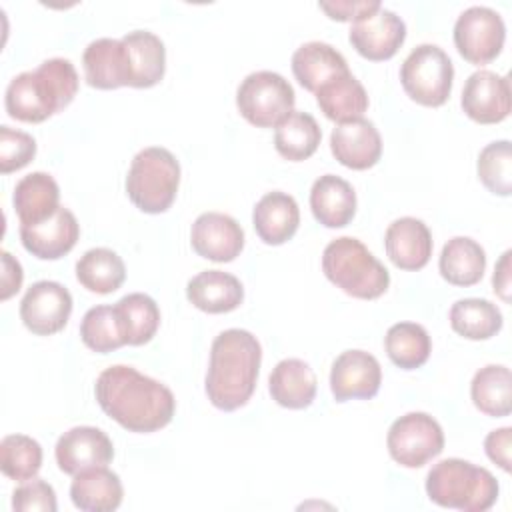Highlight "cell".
I'll list each match as a JSON object with an SVG mask.
<instances>
[{"instance_id": "9", "label": "cell", "mask_w": 512, "mask_h": 512, "mask_svg": "<svg viewBox=\"0 0 512 512\" xmlns=\"http://www.w3.org/2000/svg\"><path fill=\"white\" fill-rule=\"evenodd\" d=\"M386 446L392 460L404 468H420L444 450V432L426 412H408L388 430Z\"/></svg>"}, {"instance_id": "34", "label": "cell", "mask_w": 512, "mask_h": 512, "mask_svg": "<svg viewBox=\"0 0 512 512\" xmlns=\"http://www.w3.org/2000/svg\"><path fill=\"white\" fill-rule=\"evenodd\" d=\"M78 282L96 294H110L118 290L126 278L124 260L110 248H90L76 262Z\"/></svg>"}, {"instance_id": "11", "label": "cell", "mask_w": 512, "mask_h": 512, "mask_svg": "<svg viewBox=\"0 0 512 512\" xmlns=\"http://www.w3.org/2000/svg\"><path fill=\"white\" fill-rule=\"evenodd\" d=\"M70 314L72 294L66 286L54 280L34 282L20 302V320L38 336H52L60 332L68 324Z\"/></svg>"}, {"instance_id": "7", "label": "cell", "mask_w": 512, "mask_h": 512, "mask_svg": "<svg viewBox=\"0 0 512 512\" xmlns=\"http://www.w3.org/2000/svg\"><path fill=\"white\" fill-rule=\"evenodd\" d=\"M454 66L436 44H418L400 66L404 92L422 106H442L452 92Z\"/></svg>"}, {"instance_id": "25", "label": "cell", "mask_w": 512, "mask_h": 512, "mask_svg": "<svg viewBox=\"0 0 512 512\" xmlns=\"http://www.w3.org/2000/svg\"><path fill=\"white\" fill-rule=\"evenodd\" d=\"M124 488L120 476L106 466L78 472L70 484V498L84 512H112L122 504Z\"/></svg>"}, {"instance_id": "6", "label": "cell", "mask_w": 512, "mask_h": 512, "mask_svg": "<svg viewBox=\"0 0 512 512\" xmlns=\"http://www.w3.org/2000/svg\"><path fill=\"white\" fill-rule=\"evenodd\" d=\"M180 186V164L176 156L162 146L140 150L126 174V194L132 204L146 214L166 212Z\"/></svg>"}, {"instance_id": "18", "label": "cell", "mask_w": 512, "mask_h": 512, "mask_svg": "<svg viewBox=\"0 0 512 512\" xmlns=\"http://www.w3.org/2000/svg\"><path fill=\"white\" fill-rule=\"evenodd\" d=\"M330 150L342 166L366 170L380 160L382 138L374 122L362 116L336 124L330 134Z\"/></svg>"}, {"instance_id": "38", "label": "cell", "mask_w": 512, "mask_h": 512, "mask_svg": "<svg viewBox=\"0 0 512 512\" xmlns=\"http://www.w3.org/2000/svg\"><path fill=\"white\" fill-rule=\"evenodd\" d=\"M80 338L82 342L98 352V354H108L120 346H124V336L120 332V324L116 318L114 306H94L90 308L80 322Z\"/></svg>"}, {"instance_id": "1", "label": "cell", "mask_w": 512, "mask_h": 512, "mask_svg": "<svg viewBox=\"0 0 512 512\" xmlns=\"http://www.w3.org/2000/svg\"><path fill=\"white\" fill-rule=\"evenodd\" d=\"M94 396L106 416L138 434L164 428L176 410V398L166 384L126 364L104 368L96 378Z\"/></svg>"}, {"instance_id": "24", "label": "cell", "mask_w": 512, "mask_h": 512, "mask_svg": "<svg viewBox=\"0 0 512 512\" xmlns=\"http://www.w3.org/2000/svg\"><path fill=\"white\" fill-rule=\"evenodd\" d=\"M316 388L318 382L314 370L300 358L280 360L268 378L272 400L290 410L308 408L316 398Z\"/></svg>"}, {"instance_id": "22", "label": "cell", "mask_w": 512, "mask_h": 512, "mask_svg": "<svg viewBox=\"0 0 512 512\" xmlns=\"http://www.w3.org/2000/svg\"><path fill=\"white\" fill-rule=\"evenodd\" d=\"M186 298L192 306L208 314L236 310L244 300L242 282L222 270H202L186 284Z\"/></svg>"}, {"instance_id": "33", "label": "cell", "mask_w": 512, "mask_h": 512, "mask_svg": "<svg viewBox=\"0 0 512 512\" xmlns=\"http://www.w3.org/2000/svg\"><path fill=\"white\" fill-rule=\"evenodd\" d=\"M470 398L474 406L494 418L508 416L512 410V376L502 364L480 368L470 382Z\"/></svg>"}, {"instance_id": "5", "label": "cell", "mask_w": 512, "mask_h": 512, "mask_svg": "<svg viewBox=\"0 0 512 512\" xmlns=\"http://www.w3.org/2000/svg\"><path fill=\"white\" fill-rule=\"evenodd\" d=\"M322 272L348 296L380 298L390 286L386 266L354 236L334 238L322 252Z\"/></svg>"}, {"instance_id": "16", "label": "cell", "mask_w": 512, "mask_h": 512, "mask_svg": "<svg viewBox=\"0 0 512 512\" xmlns=\"http://www.w3.org/2000/svg\"><path fill=\"white\" fill-rule=\"evenodd\" d=\"M194 252L212 262H232L244 248V230L228 214L204 212L190 230Z\"/></svg>"}, {"instance_id": "41", "label": "cell", "mask_w": 512, "mask_h": 512, "mask_svg": "<svg viewBox=\"0 0 512 512\" xmlns=\"http://www.w3.org/2000/svg\"><path fill=\"white\" fill-rule=\"evenodd\" d=\"M12 508L16 512H56V492L46 480H26L12 492Z\"/></svg>"}, {"instance_id": "29", "label": "cell", "mask_w": 512, "mask_h": 512, "mask_svg": "<svg viewBox=\"0 0 512 512\" xmlns=\"http://www.w3.org/2000/svg\"><path fill=\"white\" fill-rule=\"evenodd\" d=\"M314 94L324 116L338 124L362 118L368 110V94L350 70L330 78Z\"/></svg>"}, {"instance_id": "31", "label": "cell", "mask_w": 512, "mask_h": 512, "mask_svg": "<svg viewBox=\"0 0 512 512\" xmlns=\"http://www.w3.org/2000/svg\"><path fill=\"white\" fill-rule=\"evenodd\" d=\"M114 310L126 344L142 346L154 338L160 326V308L152 296L144 292L126 294L114 304Z\"/></svg>"}, {"instance_id": "2", "label": "cell", "mask_w": 512, "mask_h": 512, "mask_svg": "<svg viewBox=\"0 0 512 512\" xmlns=\"http://www.w3.org/2000/svg\"><path fill=\"white\" fill-rule=\"evenodd\" d=\"M262 346L258 338L242 328L220 332L210 346V362L204 390L212 406L224 412L242 408L258 380Z\"/></svg>"}, {"instance_id": "21", "label": "cell", "mask_w": 512, "mask_h": 512, "mask_svg": "<svg viewBox=\"0 0 512 512\" xmlns=\"http://www.w3.org/2000/svg\"><path fill=\"white\" fill-rule=\"evenodd\" d=\"M252 224L264 244L280 246L296 234L300 224V208L290 194L274 190L256 202Z\"/></svg>"}, {"instance_id": "32", "label": "cell", "mask_w": 512, "mask_h": 512, "mask_svg": "<svg viewBox=\"0 0 512 512\" xmlns=\"http://www.w3.org/2000/svg\"><path fill=\"white\" fill-rule=\"evenodd\" d=\"M320 140L322 130L316 118L300 110H292L274 130L276 152L290 162H302L310 158L318 150Z\"/></svg>"}, {"instance_id": "26", "label": "cell", "mask_w": 512, "mask_h": 512, "mask_svg": "<svg viewBox=\"0 0 512 512\" xmlns=\"http://www.w3.org/2000/svg\"><path fill=\"white\" fill-rule=\"evenodd\" d=\"M344 72H348L346 58L326 42H306L292 54V74L308 92H316L324 82Z\"/></svg>"}, {"instance_id": "12", "label": "cell", "mask_w": 512, "mask_h": 512, "mask_svg": "<svg viewBox=\"0 0 512 512\" xmlns=\"http://www.w3.org/2000/svg\"><path fill=\"white\" fill-rule=\"evenodd\" d=\"M348 40L360 56L374 62L388 60L404 44L406 24L396 12L380 6L352 22Z\"/></svg>"}, {"instance_id": "43", "label": "cell", "mask_w": 512, "mask_h": 512, "mask_svg": "<svg viewBox=\"0 0 512 512\" xmlns=\"http://www.w3.org/2000/svg\"><path fill=\"white\" fill-rule=\"evenodd\" d=\"M510 448H512V428L510 426L492 430L484 438L486 456L494 464H498L504 472H510V468H512V464H510Z\"/></svg>"}, {"instance_id": "28", "label": "cell", "mask_w": 512, "mask_h": 512, "mask_svg": "<svg viewBox=\"0 0 512 512\" xmlns=\"http://www.w3.org/2000/svg\"><path fill=\"white\" fill-rule=\"evenodd\" d=\"M84 76L92 88L114 90L126 86V56L122 40L116 38H96L92 40L84 54Z\"/></svg>"}, {"instance_id": "40", "label": "cell", "mask_w": 512, "mask_h": 512, "mask_svg": "<svg viewBox=\"0 0 512 512\" xmlns=\"http://www.w3.org/2000/svg\"><path fill=\"white\" fill-rule=\"evenodd\" d=\"M36 156V140L22 130L0 126V172L10 174L24 168Z\"/></svg>"}, {"instance_id": "30", "label": "cell", "mask_w": 512, "mask_h": 512, "mask_svg": "<svg viewBox=\"0 0 512 512\" xmlns=\"http://www.w3.org/2000/svg\"><path fill=\"white\" fill-rule=\"evenodd\" d=\"M438 270L448 284L474 286L484 276L486 252L476 240L468 236H454L440 252Z\"/></svg>"}, {"instance_id": "42", "label": "cell", "mask_w": 512, "mask_h": 512, "mask_svg": "<svg viewBox=\"0 0 512 512\" xmlns=\"http://www.w3.org/2000/svg\"><path fill=\"white\" fill-rule=\"evenodd\" d=\"M320 10H324L332 20H358L360 16L374 12L382 4L376 0H334V2H320Z\"/></svg>"}, {"instance_id": "14", "label": "cell", "mask_w": 512, "mask_h": 512, "mask_svg": "<svg viewBox=\"0 0 512 512\" xmlns=\"http://www.w3.org/2000/svg\"><path fill=\"white\" fill-rule=\"evenodd\" d=\"M382 384V368L366 350H344L330 368V390L336 402L370 400Z\"/></svg>"}, {"instance_id": "19", "label": "cell", "mask_w": 512, "mask_h": 512, "mask_svg": "<svg viewBox=\"0 0 512 512\" xmlns=\"http://www.w3.org/2000/svg\"><path fill=\"white\" fill-rule=\"evenodd\" d=\"M126 56V86L150 88L166 70L164 42L150 30H132L122 38Z\"/></svg>"}, {"instance_id": "17", "label": "cell", "mask_w": 512, "mask_h": 512, "mask_svg": "<svg viewBox=\"0 0 512 512\" xmlns=\"http://www.w3.org/2000/svg\"><path fill=\"white\" fill-rule=\"evenodd\" d=\"M80 236L76 216L60 206L50 218L36 224H20L22 246L40 260H58L68 254Z\"/></svg>"}, {"instance_id": "20", "label": "cell", "mask_w": 512, "mask_h": 512, "mask_svg": "<svg viewBox=\"0 0 512 512\" xmlns=\"http://www.w3.org/2000/svg\"><path fill=\"white\" fill-rule=\"evenodd\" d=\"M384 248L396 268L420 270L432 256V234L420 218L402 216L386 228Z\"/></svg>"}, {"instance_id": "10", "label": "cell", "mask_w": 512, "mask_h": 512, "mask_svg": "<svg viewBox=\"0 0 512 512\" xmlns=\"http://www.w3.org/2000/svg\"><path fill=\"white\" fill-rule=\"evenodd\" d=\"M506 38L502 16L488 6H470L454 22V44L460 56L472 64L492 62Z\"/></svg>"}, {"instance_id": "44", "label": "cell", "mask_w": 512, "mask_h": 512, "mask_svg": "<svg viewBox=\"0 0 512 512\" xmlns=\"http://www.w3.org/2000/svg\"><path fill=\"white\" fill-rule=\"evenodd\" d=\"M2 276H0V282H2V288H0V300H8L10 296H14L20 286H22V280H24V272H22V266L20 262L6 250H2Z\"/></svg>"}, {"instance_id": "36", "label": "cell", "mask_w": 512, "mask_h": 512, "mask_svg": "<svg viewBox=\"0 0 512 512\" xmlns=\"http://www.w3.org/2000/svg\"><path fill=\"white\" fill-rule=\"evenodd\" d=\"M384 348L398 368L416 370L426 364L432 352V342L422 324L396 322L384 336Z\"/></svg>"}, {"instance_id": "37", "label": "cell", "mask_w": 512, "mask_h": 512, "mask_svg": "<svg viewBox=\"0 0 512 512\" xmlns=\"http://www.w3.org/2000/svg\"><path fill=\"white\" fill-rule=\"evenodd\" d=\"M42 466V446L26 434H8L0 442V470L16 482L36 478Z\"/></svg>"}, {"instance_id": "23", "label": "cell", "mask_w": 512, "mask_h": 512, "mask_svg": "<svg viewBox=\"0 0 512 512\" xmlns=\"http://www.w3.org/2000/svg\"><path fill=\"white\" fill-rule=\"evenodd\" d=\"M310 210L326 228H344L356 214V192L336 174H324L310 188Z\"/></svg>"}, {"instance_id": "39", "label": "cell", "mask_w": 512, "mask_h": 512, "mask_svg": "<svg viewBox=\"0 0 512 512\" xmlns=\"http://www.w3.org/2000/svg\"><path fill=\"white\" fill-rule=\"evenodd\" d=\"M478 178L498 196H510L512 192V146L510 140H494L486 144L478 154Z\"/></svg>"}, {"instance_id": "35", "label": "cell", "mask_w": 512, "mask_h": 512, "mask_svg": "<svg viewBox=\"0 0 512 512\" xmlns=\"http://www.w3.org/2000/svg\"><path fill=\"white\" fill-rule=\"evenodd\" d=\"M450 326L468 340H488L502 328V312L486 298H462L450 308Z\"/></svg>"}, {"instance_id": "8", "label": "cell", "mask_w": 512, "mask_h": 512, "mask_svg": "<svg viewBox=\"0 0 512 512\" xmlns=\"http://www.w3.org/2000/svg\"><path fill=\"white\" fill-rule=\"evenodd\" d=\"M294 102L292 84L272 70L248 74L236 90L238 112L258 128H276L294 110Z\"/></svg>"}, {"instance_id": "15", "label": "cell", "mask_w": 512, "mask_h": 512, "mask_svg": "<svg viewBox=\"0 0 512 512\" xmlns=\"http://www.w3.org/2000/svg\"><path fill=\"white\" fill-rule=\"evenodd\" d=\"M54 456L64 474L76 476L88 468L110 464L114 446L104 430L96 426H74L58 438Z\"/></svg>"}, {"instance_id": "4", "label": "cell", "mask_w": 512, "mask_h": 512, "mask_svg": "<svg viewBox=\"0 0 512 512\" xmlns=\"http://www.w3.org/2000/svg\"><path fill=\"white\" fill-rule=\"evenodd\" d=\"M498 492V480L490 470L462 458L440 460L426 476V494L442 508L484 512L494 506Z\"/></svg>"}, {"instance_id": "3", "label": "cell", "mask_w": 512, "mask_h": 512, "mask_svg": "<svg viewBox=\"0 0 512 512\" xmlns=\"http://www.w3.org/2000/svg\"><path fill=\"white\" fill-rule=\"evenodd\" d=\"M78 92V72L68 58H48L36 70L14 76L6 88L8 116L20 122H44L64 110Z\"/></svg>"}, {"instance_id": "45", "label": "cell", "mask_w": 512, "mask_h": 512, "mask_svg": "<svg viewBox=\"0 0 512 512\" xmlns=\"http://www.w3.org/2000/svg\"><path fill=\"white\" fill-rule=\"evenodd\" d=\"M510 250H506L500 260L496 262V268H494V276H492V286H494V292L504 300V302H510Z\"/></svg>"}, {"instance_id": "27", "label": "cell", "mask_w": 512, "mask_h": 512, "mask_svg": "<svg viewBox=\"0 0 512 512\" xmlns=\"http://www.w3.org/2000/svg\"><path fill=\"white\" fill-rule=\"evenodd\" d=\"M60 188L48 172H30L14 186L12 204L20 224H36L50 218L58 208Z\"/></svg>"}, {"instance_id": "13", "label": "cell", "mask_w": 512, "mask_h": 512, "mask_svg": "<svg viewBox=\"0 0 512 512\" xmlns=\"http://www.w3.org/2000/svg\"><path fill=\"white\" fill-rule=\"evenodd\" d=\"M462 110L478 124H498L508 118L512 108V92L508 76L492 70H478L468 76L462 98Z\"/></svg>"}]
</instances>
